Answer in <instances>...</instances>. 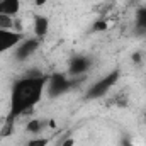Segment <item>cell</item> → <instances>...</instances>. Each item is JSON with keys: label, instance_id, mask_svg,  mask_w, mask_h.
Masks as SVG:
<instances>
[{"label": "cell", "instance_id": "6da1fadb", "mask_svg": "<svg viewBox=\"0 0 146 146\" xmlns=\"http://www.w3.org/2000/svg\"><path fill=\"white\" fill-rule=\"evenodd\" d=\"M46 83H48V75L37 70L29 72L26 76H21L12 83L10 106H9V114L5 117L7 131H3V134H9L12 131L14 122L29 110H33L42 100V95L46 92Z\"/></svg>", "mask_w": 146, "mask_h": 146}, {"label": "cell", "instance_id": "7a4b0ae2", "mask_svg": "<svg viewBox=\"0 0 146 146\" xmlns=\"http://www.w3.org/2000/svg\"><path fill=\"white\" fill-rule=\"evenodd\" d=\"M85 80V76H78L73 78L68 73H53L48 75V83H46V95L49 99H58L65 94H68L70 90H73L76 85H80Z\"/></svg>", "mask_w": 146, "mask_h": 146}, {"label": "cell", "instance_id": "3957f363", "mask_svg": "<svg viewBox=\"0 0 146 146\" xmlns=\"http://www.w3.org/2000/svg\"><path fill=\"white\" fill-rule=\"evenodd\" d=\"M119 78H121V70H117V68L109 72L107 75H104L102 78H99L97 82H94L87 88L85 100H100L102 97H106L110 90L117 85Z\"/></svg>", "mask_w": 146, "mask_h": 146}, {"label": "cell", "instance_id": "277c9868", "mask_svg": "<svg viewBox=\"0 0 146 146\" xmlns=\"http://www.w3.org/2000/svg\"><path fill=\"white\" fill-rule=\"evenodd\" d=\"M94 65V60L87 54H75L70 63H68V75L73 78H78V76H87V73L90 72Z\"/></svg>", "mask_w": 146, "mask_h": 146}, {"label": "cell", "instance_id": "5b68a950", "mask_svg": "<svg viewBox=\"0 0 146 146\" xmlns=\"http://www.w3.org/2000/svg\"><path fill=\"white\" fill-rule=\"evenodd\" d=\"M39 46H41V39H37V37H24L19 42V46L14 49V56H15L17 61H26L33 54H36Z\"/></svg>", "mask_w": 146, "mask_h": 146}, {"label": "cell", "instance_id": "8992f818", "mask_svg": "<svg viewBox=\"0 0 146 146\" xmlns=\"http://www.w3.org/2000/svg\"><path fill=\"white\" fill-rule=\"evenodd\" d=\"M22 39H24L22 33L14 31V29H2L0 27V54L15 49Z\"/></svg>", "mask_w": 146, "mask_h": 146}, {"label": "cell", "instance_id": "52a82bcc", "mask_svg": "<svg viewBox=\"0 0 146 146\" xmlns=\"http://www.w3.org/2000/svg\"><path fill=\"white\" fill-rule=\"evenodd\" d=\"M33 29H34V37L44 39L49 33V17L42 14H34L33 15Z\"/></svg>", "mask_w": 146, "mask_h": 146}, {"label": "cell", "instance_id": "ba28073f", "mask_svg": "<svg viewBox=\"0 0 146 146\" xmlns=\"http://www.w3.org/2000/svg\"><path fill=\"white\" fill-rule=\"evenodd\" d=\"M21 10V0H0V15L14 17Z\"/></svg>", "mask_w": 146, "mask_h": 146}, {"label": "cell", "instance_id": "9c48e42d", "mask_svg": "<svg viewBox=\"0 0 146 146\" xmlns=\"http://www.w3.org/2000/svg\"><path fill=\"white\" fill-rule=\"evenodd\" d=\"M134 31L138 34H146V5H141L134 12Z\"/></svg>", "mask_w": 146, "mask_h": 146}, {"label": "cell", "instance_id": "30bf717a", "mask_svg": "<svg viewBox=\"0 0 146 146\" xmlns=\"http://www.w3.org/2000/svg\"><path fill=\"white\" fill-rule=\"evenodd\" d=\"M42 126H44V122H42L41 119H31V121L27 122V126H26V131L31 133V134H37V133L42 129Z\"/></svg>", "mask_w": 146, "mask_h": 146}, {"label": "cell", "instance_id": "8fae6325", "mask_svg": "<svg viewBox=\"0 0 146 146\" xmlns=\"http://www.w3.org/2000/svg\"><path fill=\"white\" fill-rule=\"evenodd\" d=\"M107 22L104 21V19H97L95 22H94V26H92V33H104V31H107Z\"/></svg>", "mask_w": 146, "mask_h": 146}, {"label": "cell", "instance_id": "7c38bea8", "mask_svg": "<svg viewBox=\"0 0 146 146\" xmlns=\"http://www.w3.org/2000/svg\"><path fill=\"white\" fill-rule=\"evenodd\" d=\"M49 145V139L48 138H33L27 141L26 146H48Z\"/></svg>", "mask_w": 146, "mask_h": 146}, {"label": "cell", "instance_id": "4fadbf2b", "mask_svg": "<svg viewBox=\"0 0 146 146\" xmlns=\"http://www.w3.org/2000/svg\"><path fill=\"white\" fill-rule=\"evenodd\" d=\"M0 27L2 29H12V17L0 15Z\"/></svg>", "mask_w": 146, "mask_h": 146}, {"label": "cell", "instance_id": "5bb4252c", "mask_svg": "<svg viewBox=\"0 0 146 146\" xmlns=\"http://www.w3.org/2000/svg\"><path fill=\"white\" fill-rule=\"evenodd\" d=\"M131 60H133V63L138 66V65H141L143 63V53L141 51H134L133 54H131Z\"/></svg>", "mask_w": 146, "mask_h": 146}, {"label": "cell", "instance_id": "9a60e30c", "mask_svg": "<svg viewBox=\"0 0 146 146\" xmlns=\"http://www.w3.org/2000/svg\"><path fill=\"white\" fill-rule=\"evenodd\" d=\"M61 146H75V139L73 138H68V139H65V143Z\"/></svg>", "mask_w": 146, "mask_h": 146}, {"label": "cell", "instance_id": "2e32d148", "mask_svg": "<svg viewBox=\"0 0 146 146\" xmlns=\"http://www.w3.org/2000/svg\"><path fill=\"white\" fill-rule=\"evenodd\" d=\"M46 2H48V0H36V5H39V7H41V5H44Z\"/></svg>", "mask_w": 146, "mask_h": 146}, {"label": "cell", "instance_id": "e0dca14e", "mask_svg": "<svg viewBox=\"0 0 146 146\" xmlns=\"http://www.w3.org/2000/svg\"><path fill=\"white\" fill-rule=\"evenodd\" d=\"M145 127H146V112H145Z\"/></svg>", "mask_w": 146, "mask_h": 146}]
</instances>
